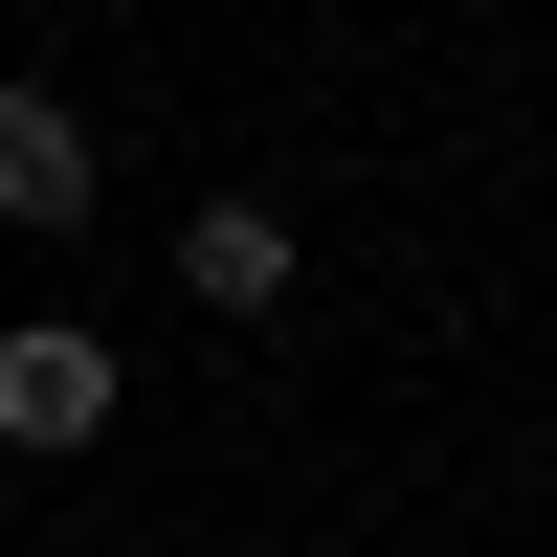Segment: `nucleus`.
I'll return each mask as SVG.
<instances>
[{
  "label": "nucleus",
  "mask_w": 557,
  "mask_h": 557,
  "mask_svg": "<svg viewBox=\"0 0 557 557\" xmlns=\"http://www.w3.org/2000/svg\"><path fill=\"white\" fill-rule=\"evenodd\" d=\"M178 290H201V312H290V223H268V201H201V223H178Z\"/></svg>",
  "instance_id": "f03ea898"
},
{
  "label": "nucleus",
  "mask_w": 557,
  "mask_h": 557,
  "mask_svg": "<svg viewBox=\"0 0 557 557\" xmlns=\"http://www.w3.org/2000/svg\"><path fill=\"white\" fill-rule=\"evenodd\" d=\"M89 424H112V335L23 312V335H0V446H89Z\"/></svg>",
  "instance_id": "f257e3e1"
},
{
  "label": "nucleus",
  "mask_w": 557,
  "mask_h": 557,
  "mask_svg": "<svg viewBox=\"0 0 557 557\" xmlns=\"http://www.w3.org/2000/svg\"><path fill=\"white\" fill-rule=\"evenodd\" d=\"M0 223H89V134L45 89H0Z\"/></svg>",
  "instance_id": "7ed1b4c3"
}]
</instances>
